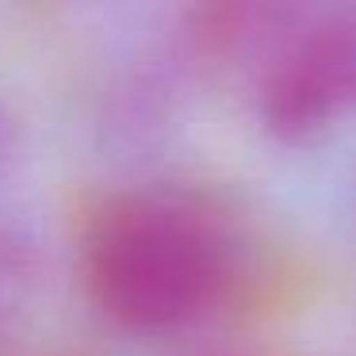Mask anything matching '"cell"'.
Here are the masks:
<instances>
[{"instance_id":"cell-1","label":"cell","mask_w":356,"mask_h":356,"mask_svg":"<svg viewBox=\"0 0 356 356\" xmlns=\"http://www.w3.org/2000/svg\"><path fill=\"white\" fill-rule=\"evenodd\" d=\"M238 268L226 215L192 188H131L92 211L81 238L85 295L111 325L172 333L203 318Z\"/></svg>"},{"instance_id":"cell-2","label":"cell","mask_w":356,"mask_h":356,"mask_svg":"<svg viewBox=\"0 0 356 356\" xmlns=\"http://www.w3.org/2000/svg\"><path fill=\"white\" fill-rule=\"evenodd\" d=\"M253 77L257 115L276 138H310L356 111V4H299Z\"/></svg>"},{"instance_id":"cell-3","label":"cell","mask_w":356,"mask_h":356,"mask_svg":"<svg viewBox=\"0 0 356 356\" xmlns=\"http://www.w3.org/2000/svg\"><path fill=\"white\" fill-rule=\"evenodd\" d=\"M27 276H31V253L27 241L12 226H0V310L24 295Z\"/></svg>"},{"instance_id":"cell-4","label":"cell","mask_w":356,"mask_h":356,"mask_svg":"<svg viewBox=\"0 0 356 356\" xmlns=\"http://www.w3.org/2000/svg\"><path fill=\"white\" fill-rule=\"evenodd\" d=\"M19 146H24V138H19V123L16 115H12L4 104H0V184L12 177V169H16L19 161Z\"/></svg>"}]
</instances>
